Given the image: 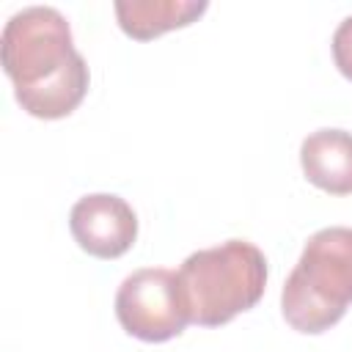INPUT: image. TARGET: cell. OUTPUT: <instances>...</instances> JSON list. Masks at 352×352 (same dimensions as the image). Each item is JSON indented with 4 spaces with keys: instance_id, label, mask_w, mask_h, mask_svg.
<instances>
[{
    "instance_id": "obj_7",
    "label": "cell",
    "mask_w": 352,
    "mask_h": 352,
    "mask_svg": "<svg viewBox=\"0 0 352 352\" xmlns=\"http://www.w3.org/2000/svg\"><path fill=\"white\" fill-rule=\"evenodd\" d=\"M209 8L206 0H116L118 28L135 41H151L168 30L187 28Z\"/></svg>"
},
{
    "instance_id": "obj_3",
    "label": "cell",
    "mask_w": 352,
    "mask_h": 352,
    "mask_svg": "<svg viewBox=\"0 0 352 352\" xmlns=\"http://www.w3.org/2000/svg\"><path fill=\"white\" fill-rule=\"evenodd\" d=\"M0 55L14 91L38 88L82 58L66 16L52 6H28L11 14L0 36Z\"/></svg>"
},
{
    "instance_id": "obj_8",
    "label": "cell",
    "mask_w": 352,
    "mask_h": 352,
    "mask_svg": "<svg viewBox=\"0 0 352 352\" xmlns=\"http://www.w3.org/2000/svg\"><path fill=\"white\" fill-rule=\"evenodd\" d=\"M330 50H333V63L336 69L352 80V14L344 16L333 33V41H330Z\"/></svg>"
},
{
    "instance_id": "obj_2",
    "label": "cell",
    "mask_w": 352,
    "mask_h": 352,
    "mask_svg": "<svg viewBox=\"0 0 352 352\" xmlns=\"http://www.w3.org/2000/svg\"><path fill=\"white\" fill-rule=\"evenodd\" d=\"M352 302V228L330 226L308 236L280 292L283 319L297 333H324Z\"/></svg>"
},
{
    "instance_id": "obj_5",
    "label": "cell",
    "mask_w": 352,
    "mask_h": 352,
    "mask_svg": "<svg viewBox=\"0 0 352 352\" xmlns=\"http://www.w3.org/2000/svg\"><path fill=\"white\" fill-rule=\"evenodd\" d=\"M69 228L88 256L118 258L138 239V214L121 195L91 192L72 206Z\"/></svg>"
},
{
    "instance_id": "obj_1",
    "label": "cell",
    "mask_w": 352,
    "mask_h": 352,
    "mask_svg": "<svg viewBox=\"0 0 352 352\" xmlns=\"http://www.w3.org/2000/svg\"><path fill=\"white\" fill-rule=\"evenodd\" d=\"M192 324L220 327L250 311L267 289V258L248 239H228L190 253L176 270Z\"/></svg>"
},
{
    "instance_id": "obj_4",
    "label": "cell",
    "mask_w": 352,
    "mask_h": 352,
    "mask_svg": "<svg viewBox=\"0 0 352 352\" xmlns=\"http://www.w3.org/2000/svg\"><path fill=\"white\" fill-rule=\"evenodd\" d=\"M118 324L148 344H162L184 333L190 316L184 311L176 272L165 267H143L126 275L116 292Z\"/></svg>"
},
{
    "instance_id": "obj_6",
    "label": "cell",
    "mask_w": 352,
    "mask_h": 352,
    "mask_svg": "<svg viewBox=\"0 0 352 352\" xmlns=\"http://www.w3.org/2000/svg\"><path fill=\"white\" fill-rule=\"evenodd\" d=\"M300 165L305 179L330 192H352V132L346 129H316L300 143Z\"/></svg>"
}]
</instances>
